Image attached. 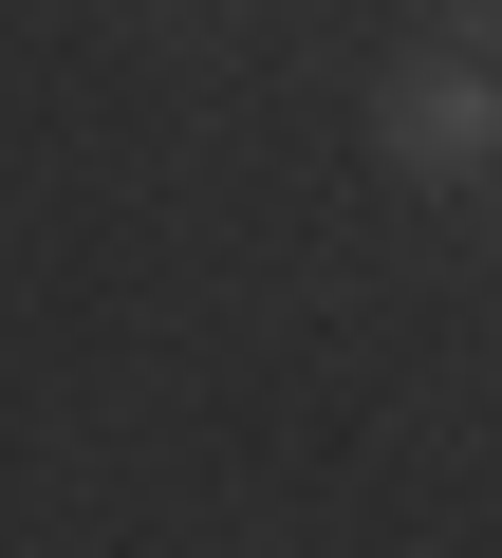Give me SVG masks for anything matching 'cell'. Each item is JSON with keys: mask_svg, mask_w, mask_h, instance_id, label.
<instances>
[{"mask_svg": "<svg viewBox=\"0 0 502 558\" xmlns=\"http://www.w3.org/2000/svg\"><path fill=\"white\" fill-rule=\"evenodd\" d=\"M372 149H391L409 186H483V168H502V57H409L391 112H372Z\"/></svg>", "mask_w": 502, "mask_h": 558, "instance_id": "1", "label": "cell"}, {"mask_svg": "<svg viewBox=\"0 0 502 558\" xmlns=\"http://www.w3.org/2000/svg\"><path fill=\"white\" fill-rule=\"evenodd\" d=\"M465 20H483V38H502V0H465Z\"/></svg>", "mask_w": 502, "mask_h": 558, "instance_id": "2", "label": "cell"}]
</instances>
